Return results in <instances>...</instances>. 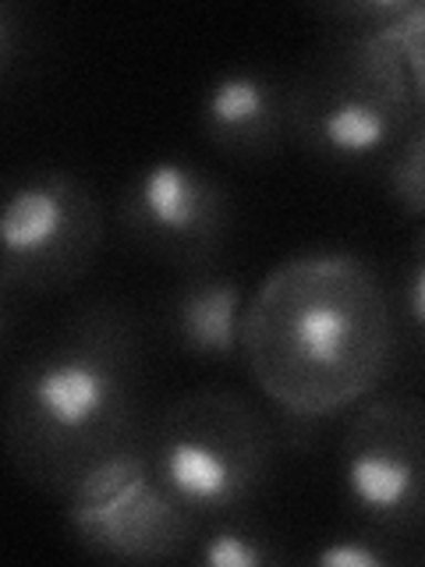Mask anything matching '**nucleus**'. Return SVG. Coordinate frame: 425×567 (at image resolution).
<instances>
[{
	"instance_id": "20e7f679",
	"label": "nucleus",
	"mask_w": 425,
	"mask_h": 567,
	"mask_svg": "<svg viewBox=\"0 0 425 567\" xmlns=\"http://www.w3.org/2000/svg\"><path fill=\"white\" fill-rule=\"evenodd\" d=\"M156 475L203 525L256 504L277 461V433L259 408L224 386L188 390L146 433Z\"/></svg>"
},
{
	"instance_id": "39448f33",
	"label": "nucleus",
	"mask_w": 425,
	"mask_h": 567,
	"mask_svg": "<svg viewBox=\"0 0 425 567\" xmlns=\"http://www.w3.org/2000/svg\"><path fill=\"white\" fill-rule=\"evenodd\" d=\"M106 235L96 188L68 167L11 174L0 206L4 298L61 295L93 270Z\"/></svg>"
},
{
	"instance_id": "9b49d317",
	"label": "nucleus",
	"mask_w": 425,
	"mask_h": 567,
	"mask_svg": "<svg viewBox=\"0 0 425 567\" xmlns=\"http://www.w3.org/2000/svg\"><path fill=\"white\" fill-rule=\"evenodd\" d=\"M191 560L203 567H273L288 554L256 518L238 511L206 522V532L191 546Z\"/></svg>"
},
{
	"instance_id": "4468645a",
	"label": "nucleus",
	"mask_w": 425,
	"mask_h": 567,
	"mask_svg": "<svg viewBox=\"0 0 425 567\" xmlns=\"http://www.w3.org/2000/svg\"><path fill=\"white\" fill-rule=\"evenodd\" d=\"M394 301H397L401 333H407L425 351V220L415 230L412 245H407V262Z\"/></svg>"
},
{
	"instance_id": "dca6fc26",
	"label": "nucleus",
	"mask_w": 425,
	"mask_h": 567,
	"mask_svg": "<svg viewBox=\"0 0 425 567\" xmlns=\"http://www.w3.org/2000/svg\"><path fill=\"white\" fill-rule=\"evenodd\" d=\"M412 0H341V4L315 8L333 32H383L407 11Z\"/></svg>"
},
{
	"instance_id": "a211bd4d",
	"label": "nucleus",
	"mask_w": 425,
	"mask_h": 567,
	"mask_svg": "<svg viewBox=\"0 0 425 567\" xmlns=\"http://www.w3.org/2000/svg\"><path fill=\"white\" fill-rule=\"evenodd\" d=\"M412 560H418V564H425V546L418 549V554H412Z\"/></svg>"
},
{
	"instance_id": "f03ea898",
	"label": "nucleus",
	"mask_w": 425,
	"mask_h": 567,
	"mask_svg": "<svg viewBox=\"0 0 425 567\" xmlns=\"http://www.w3.org/2000/svg\"><path fill=\"white\" fill-rule=\"evenodd\" d=\"M146 348L117 301H89L61 319L22 365L4 398V447L32 489L61 496L96 461L146 440Z\"/></svg>"
},
{
	"instance_id": "2eb2a0df",
	"label": "nucleus",
	"mask_w": 425,
	"mask_h": 567,
	"mask_svg": "<svg viewBox=\"0 0 425 567\" xmlns=\"http://www.w3.org/2000/svg\"><path fill=\"white\" fill-rule=\"evenodd\" d=\"M390 40H394L404 61L418 114H425V0H412L407 4V11L390 25Z\"/></svg>"
},
{
	"instance_id": "ddd939ff",
	"label": "nucleus",
	"mask_w": 425,
	"mask_h": 567,
	"mask_svg": "<svg viewBox=\"0 0 425 567\" xmlns=\"http://www.w3.org/2000/svg\"><path fill=\"white\" fill-rule=\"evenodd\" d=\"M383 182L404 217L425 220V114L418 117L412 135L401 142V150L390 156Z\"/></svg>"
},
{
	"instance_id": "f257e3e1",
	"label": "nucleus",
	"mask_w": 425,
	"mask_h": 567,
	"mask_svg": "<svg viewBox=\"0 0 425 567\" xmlns=\"http://www.w3.org/2000/svg\"><path fill=\"white\" fill-rule=\"evenodd\" d=\"M401 351L394 291L351 248H305L248 298L241 362L280 419L319 425L386 383Z\"/></svg>"
},
{
	"instance_id": "0eeeda50",
	"label": "nucleus",
	"mask_w": 425,
	"mask_h": 567,
	"mask_svg": "<svg viewBox=\"0 0 425 567\" xmlns=\"http://www.w3.org/2000/svg\"><path fill=\"white\" fill-rule=\"evenodd\" d=\"M64 525L89 557L164 564L199 539V518L156 475L146 440L82 472L64 496Z\"/></svg>"
},
{
	"instance_id": "f8f14e48",
	"label": "nucleus",
	"mask_w": 425,
	"mask_h": 567,
	"mask_svg": "<svg viewBox=\"0 0 425 567\" xmlns=\"http://www.w3.org/2000/svg\"><path fill=\"white\" fill-rule=\"evenodd\" d=\"M305 560L315 567H390L412 564V554H404L401 539L394 536H383V532H372L365 525H351L309 549Z\"/></svg>"
},
{
	"instance_id": "1a4fd4ad",
	"label": "nucleus",
	"mask_w": 425,
	"mask_h": 567,
	"mask_svg": "<svg viewBox=\"0 0 425 567\" xmlns=\"http://www.w3.org/2000/svg\"><path fill=\"white\" fill-rule=\"evenodd\" d=\"M199 135L230 159H262L288 135V82L252 64L217 71L199 93Z\"/></svg>"
},
{
	"instance_id": "f3484780",
	"label": "nucleus",
	"mask_w": 425,
	"mask_h": 567,
	"mask_svg": "<svg viewBox=\"0 0 425 567\" xmlns=\"http://www.w3.org/2000/svg\"><path fill=\"white\" fill-rule=\"evenodd\" d=\"M18 29H22V11L14 4L0 8V71L11 75V68L18 61Z\"/></svg>"
},
{
	"instance_id": "9d476101",
	"label": "nucleus",
	"mask_w": 425,
	"mask_h": 567,
	"mask_svg": "<svg viewBox=\"0 0 425 567\" xmlns=\"http://www.w3.org/2000/svg\"><path fill=\"white\" fill-rule=\"evenodd\" d=\"M248 298L245 280L220 262L185 270L164 306L167 337L195 362L235 365L245 354Z\"/></svg>"
},
{
	"instance_id": "7ed1b4c3",
	"label": "nucleus",
	"mask_w": 425,
	"mask_h": 567,
	"mask_svg": "<svg viewBox=\"0 0 425 567\" xmlns=\"http://www.w3.org/2000/svg\"><path fill=\"white\" fill-rule=\"evenodd\" d=\"M418 117L390 29L333 32L288 82V135L330 171H386Z\"/></svg>"
},
{
	"instance_id": "423d86ee",
	"label": "nucleus",
	"mask_w": 425,
	"mask_h": 567,
	"mask_svg": "<svg viewBox=\"0 0 425 567\" xmlns=\"http://www.w3.org/2000/svg\"><path fill=\"white\" fill-rule=\"evenodd\" d=\"M336 493L351 525L401 543L425 536V398L376 390L348 412Z\"/></svg>"
},
{
	"instance_id": "6e6552de",
	"label": "nucleus",
	"mask_w": 425,
	"mask_h": 567,
	"mask_svg": "<svg viewBox=\"0 0 425 567\" xmlns=\"http://www.w3.org/2000/svg\"><path fill=\"white\" fill-rule=\"evenodd\" d=\"M117 224L138 252L177 274L220 262L235 230V199L217 174L188 156H153L121 188Z\"/></svg>"
}]
</instances>
